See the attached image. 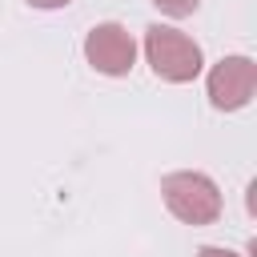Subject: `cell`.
Masks as SVG:
<instances>
[{"mask_svg": "<svg viewBox=\"0 0 257 257\" xmlns=\"http://www.w3.org/2000/svg\"><path fill=\"white\" fill-rule=\"evenodd\" d=\"M209 104L217 112H241L257 92V60L253 56H221L205 76Z\"/></svg>", "mask_w": 257, "mask_h": 257, "instance_id": "obj_3", "label": "cell"}, {"mask_svg": "<svg viewBox=\"0 0 257 257\" xmlns=\"http://www.w3.org/2000/svg\"><path fill=\"white\" fill-rule=\"evenodd\" d=\"M32 8H40V12H56V8H68L72 0H28Z\"/></svg>", "mask_w": 257, "mask_h": 257, "instance_id": "obj_7", "label": "cell"}, {"mask_svg": "<svg viewBox=\"0 0 257 257\" xmlns=\"http://www.w3.org/2000/svg\"><path fill=\"white\" fill-rule=\"evenodd\" d=\"M153 8H161L165 16H173V20H185V16H193L197 8H201V0H149Z\"/></svg>", "mask_w": 257, "mask_h": 257, "instance_id": "obj_5", "label": "cell"}, {"mask_svg": "<svg viewBox=\"0 0 257 257\" xmlns=\"http://www.w3.org/2000/svg\"><path fill=\"white\" fill-rule=\"evenodd\" d=\"M145 60H149L153 76L165 84H189L205 68L201 44L173 24H149L145 28Z\"/></svg>", "mask_w": 257, "mask_h": 257, "instance_id": "obj_2", "label": "cell"}, {"mask_svg": "<svg viewBox=\"0 0 257 257\" xmlns=\"http://www.w3.org/2000/svg\"><path fill=\"white\" fill-rule=\"evenodd\" d=\"M161 197H165V209H169L181 225H193V229L217 225L221 213H225L221 185H217L209 173H197V169L165 173V177H161Z\"/></svg>", "mask_w": 257, "mask_h": 257, "instance_id": "obj_1", "label": "cell"}, {"mask_svg": "<svg viewBox=\"0 0 257 257\" xmlns=\"http://www.w3.org/2000/svg\"><path fill=\"white\" fill-rule=\"evenodd\" d=\"M84 60L100 72V76H128L133 64H137V40L124 24L116 20H104V24H92L88 36H84Z\"/></svg>", "mask_w": 257, "mask_h": 257, "instance_id": "obj_4", "label": "cell"}, {"mask_svg": "<svg viewBox=\"0 0 257 257\" xmlns=\"http://www.w3.org/2000/svg\"><path fill=\"white\" fill-rule=\"evenodd\" d=\"M197 257H241V253H233V249H225V245H201Z\"/></svg>", "mask_w": 257, "mask_h": 257, "instance_id": "obj_6", "label": "cell"}]
</instances>
